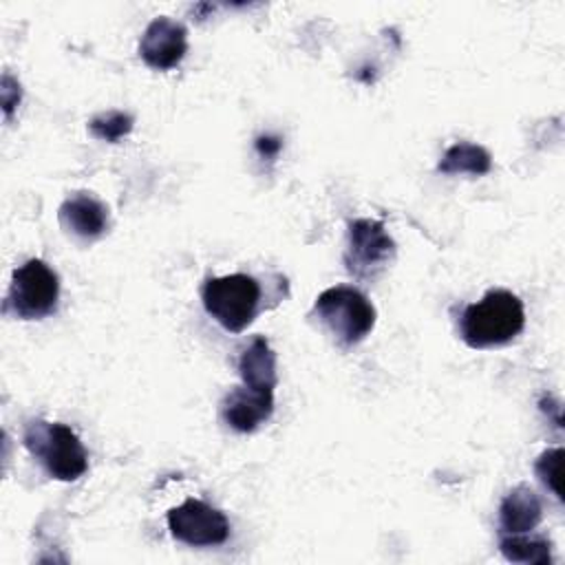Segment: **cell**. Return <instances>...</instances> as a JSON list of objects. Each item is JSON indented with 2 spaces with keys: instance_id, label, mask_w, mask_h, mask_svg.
<instances>
[{
  "instance_id": "6da1fadb",
  "label": "cell",
  "mask_w": 565,
  "mask_h": 565,
  "mask_svg": "<svg viewBox=\"0 0 565 565\" xmlns=\"http://www.w3.org/2000/svg\"><path fill=\"white\" fill-rule=\"evenodd\" d=\"M525 327V309L516 294L490 289L468 305L459 318V335L470 349H490L512 342Z\"/></svg>"
},
{
  "instance_id": "ac0fdd59",
  "label": "cell",
  "mask_w": 565,
  "mask_h": 565,
  "mask_svg": "<svg viewBox=\"0 0 565 565\" xmlns=\"http://www.w3.org/2000/svg\"><path fill=\"white\" fill-rule=\"evenodd\" d=\"M254 146L263 159H274L282 150V139L276 135H260V137H256Z\"/></svg>"
},
{
  "instance_id": "8fae6325",
  "label": "cell",
  "mask_w": 565,
  "mask_h": 565,
  "mask_svg": "<svg viewBox=\"0 0 565 565\" xmlns=\"http://www.w3.org/2000/svg\"><path fill=\"white\" fill-rule=\"evenodd\" d=\"M543 519V503L530 486L512 488L499 503V525L505 534H527Z\"/></svg>"
},
{
  "instance_id": "277c9868",
  "label": "cell",
  "mask_w": 565,
  "mask_h": 565,
  "mask_svg": "<svg viewBox=\"0 0 565 565\" xmlns=\"http://www.w3.org/2000/svg\"><path fill=\"white\" fill-rule=\"evenodd\" d=\"M203 307L225 331H245L260 307V285L247 274L207 278L201 289Z\"/></svg>"
},
{
  "instance_id": "5bb4252c",
  "label": "cell",
  "mask_w": 565,
  "mask_h": 565,
  "mask_svg": "<svg viewBox=\"0 0 565 565\" xmlns=\"http://www.w3.org/2000/svg\"><path fill=\"white\" fill-rule=\"evenodd\" d=\"M499 550L510 563H525V565L552 563V543L541 536L527 539L523 534H505L499 541Z\"/></svg>"
},
{
  "instance_id": "7a4b0ae2",
  "label": "cell",
  "mask_w": 565,
  "mask_h": 565,
  "mask_svg": "<svg viewBox=\"0 0 565 565\" xmlns=\"http://www.w3.org/2000/svg\"><path fill=\"white\" fill-rule=\"evenodd\" d=\"M22 441L31 457L57 481H75L88 470L86 448L66 424L31 419L24 426Z\"/></svg>"
},
{
  "instance_id": "9c48e42d",
  "label": "cell",
  "mask_w": 565,
  "mask_h": 565,
  "mask_svg": "<svg viewBox=\"0 0 565 565\" xmlns=\"http://www.w3.org/2000/svg\"><path fill=\"white\" fill-rule=\"evenodd\" d=\"M60 225L75 238L90 243L108 232V207L90 192H75L57 210Z\"/></svg>"
},
{
  "instance_id": "e0dca14e",
  "label": "cell",
  "mask_w": 565,
  "mask_h": 565,
  "mask_svg": "<svg viewBox=\"0 0 565 565\" xmlns=\"http://www.w3.org/2000/svg\"><path fill=\"white\" fill-rule=\"evenodd\" d=\"M20 97H22L20 82L11 73H4L2 75V110L7 119L13 117V110L20 104Z\"/></svg>"
},
{
  "instance_id": "52a82bcc",
  "label": "cell",
  "mask_w": 565,
  "mask_h": 565,
  "mask_svg": "<svg viewBox=\"0 0 565 565\" xmlns=\"http://www.w3.org/2000/svg\"><path fill=\"white\" fill-rule=\"evenodd\" d=\"M170 534L190 547H214L230 539L227 516L201 499H185L166 516Z\"/></svg>"
},
{
  "instance_id": "ba28073f",
  "label": "cell",
  "mask_w": 565,
  "mask_h": 565,
  "mask_svg": "<svg viewBox=\"0 0 565 565\" xmlns=\"http://www.w3.org/2000/svg\"><path fill=\"white\" fill-rule=\"evenodd\" d=\"M188 53V31L181 22L159 15L154 18L141 40H139V57L154 71H170Z\"/></svg>"
},
{
  "instance_id": "30bf717a",
  "label": "cell",
  "mask_w": 565,
  "mask_h": 565,
  "mask_svg": "<svg viewBox=\"0 0 565 565\" xmlns=\"http://www.w3.org/2000/svg\"><path fill=\"white\" fill-rule=\"evenodd\" d=\"M274 413V393L236 386L221 402L223 422L236 433H254Z\"/></svg>"
},
{
  "instance_id": "7c38bea8",
  "label": "cell",
  "mask_w": 565,
  "mask_h": 565,
  "mask_svg": "<svg viewBox=\"0 0 565 565\" xmlns=\"http://www.w3.org/2000/svg\"><path fill=\"white\" fill-rule=\"evenodd\" d=\"M238 373L243 386L254 391H271L278 384L276 375V353L271 351L269 342L263 335H254L249 344L241 351L238 358Z\"/></svg>"
},
{
  "instance_id": "9a60e30c",
  "label": "cell",
  "mask_w": 565,
  "mask_h": 565,
  "mask_svg": "<svg viewBox=\"0 0 565 565\" xmlns=\"http://www.w3.org/2000/svg\"><path fill=\"white\" fill-rule=\"evenodd\" d=\"M135 126V119L130 113L124 110H108L102 115H95L88 121V130L95 139L99 141H108V143H117L119 139H124L126 135H130Z\"/></svg>"
},
{
  "instance_id": "5b68a950",
  "label": "cell",
  "mask_w": 565,
  "mask_h": 565,
  "mask_svg": "<svg viewBox=\"0 0 565 565\" xmlns=\"http://www.w3.org/2000/svg\"><path fill=\"white\" fill-rule=\"evenodd\" d=\"M60 300V278L42 258H29L13 269L11 285L4 298V313L20 320H42L55 313Z\"/></svg>"
},
{
  "instance_id": "8992f818",
  "label": "cell",
  "mask_w": 565,
  "mask_h": 565,
  "mask_svg": "<svg viewBox=\"0 0 565 565\" xmlns=\"http://www.w3.org/2000/svg\"><path fill=\"white\" fill-rule=\"evenodd\" d=\"M395 256V241L382 221L353 218L349 221V241L344 249L347 271L360 280L377 276Z\"/></svg>"
},
{
  "instance_id": "3957f363",
  "label": "cell",
  "mask_w": 565,
  "mask_h": 565,
  "mask_svg": "<svg viewBox=\"0 0 565 565\" xmlns=\"http://www.w3.org/2000/svg\"><path fill=\"white\" fill-rule=\"evenodd\" d=\"M311 313L342 347L362 342L377 318L373 302L351 285H335L318 294Z\"/></svg>"
},
{
  "instance_id": "4fadbf2b",
  "label": "cell",
  "mask_w": 565,
  "mask_h": 565,
  "mask_svg": "<svg viewBox=\"0 0 565 565\" xmlns=\"http://www.w3.org/2000/svg\"><path fill=\"white\" fill-rule=\"evenodd\" d=\"M437 170L441 174H475V177H481V174H488L492 170V157L479 143L457 141L444 152Z\"/></svg>"
},
{
  "instance_id": "2e32d148",
  "label": "cell",
  "mask_w": 565,
  "mask_h": 565,
  "mask_svg": "<svg viewBox=\"0 0 565 565\" xmlns=\"http://www.w3.org/2000/svg\"><path fill=\"white\" fill-rule=\"evenodd\" d=\"M561 459H563V448H550L545 450L536 463H534V472L541 479V483L545 488L552 490V494H556V499L561 497V488H558V472H561Z\"/></svg>"
}]
</instances>
